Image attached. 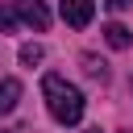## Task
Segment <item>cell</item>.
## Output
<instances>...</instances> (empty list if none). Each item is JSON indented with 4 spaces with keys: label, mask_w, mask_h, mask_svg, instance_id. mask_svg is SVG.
<instances>
[{
    "label": "cell",
    "mask_w": 133,
    "mask_h": 133,
    "mask_svg": "<svg viewBox=\"0 0 133 133\" xmlns=\"http://www.w3.org/2000/svg\"><path fill=\"white\" fill-rule=\"evenodd\" d=\"M42 96H46V108H50V116L58 125H79L83 121V91L75 83H66L62 75H46Z\"/></svg>",
    "instance_id": "obj_1"
},
{
    "label": "cell",
    "mask_w": 133,
    "mask_h": 133,
    "mask_svg": "<svg viewBox=\"0 0 133 133\" xmlns=\"http://www.w3.org/2000/svg\"><path fill=\"white\" fill-rule=\"evenodd\" d=\"M58 12L71 29H87L96 17V0H58Z\"/></svg>",
    "instance_id": "obj_2"
},
{
    "label": "cell",
    "mask_w": 133,
    "mask_h": 133,
    "mask_svg": "<svg viewBox=\"0 0 133 133\" xmlns=\"http://www.w3.org/2000/svg\"><path fill=\"white\" fill-rule=\"evenodd\" d=\"M12 12H17L25 25H33L37 33H42V29H50V8H46L42 0H12Z\"/></svg>",
    "instance_id": "obj_3"
},
{
    "label": "cell",
    "mask_w": 133,
    "mask_h": 133,
    "mask_svg": "<svg viewBox=\"0 0 133 133\" xmlns=\"http://www.w3.org/2000/svg\"><path fill=\"white\" fill-rule=\"evenodd\" d=\"M21 100V83L17 79H0V116H8Z\"/></svg>",
    "instance_id": "obj_4"
},
{
    "label": "cell",
    "mask_w": 133,
    "mask_h": 133,
    "mask_svg": "<svg viewBox=\"0 0 133 133\" xmlns=\"http://www.w3.org/2000/svg\"><path fill=\"white\" fill-rule=\"evenodd\" d=\"M104 42H108L112 50H129V42H133V37H129V29H125V25H116V21H112V25H104Z\"/></svg>",
    "instance_id": "obj_5"
},
{
    "label": "cell",
    "mask_w": 133,
    "mask_h": 133,
    "mask_svg": "<svg viewBox=\"0 0 133 133\" xmlns=\"http://www.w3.org/2000/svg\"><path fill=\"white\" fill-rule=\"evenodd\" d=\"M42 58H46V50H42L37 42H25V46H21V62H25V66H37Z\"/></svg>",
    "instance_id": "obj_6"
},
{
    "label": "cell",
    "mask_w": 133,
    "mask_h": 133,
    "mask_svg": "<svg viewBox=\"0 0 133 133\" xmlns=\"http://www.w3.org/2000/svg\"><path fill=\"white\" fill-rule=\"evenodd\" d=\"M83 66H87V75H91V79H108V66H104L96 54H83Z\"/></svg>",
    "instance_id": "obj_7"
},
{
    "label": "cell",
    "mask_w": 133,
    "mask_h": 133,
    "mask_svg": "<svg viewBox=\"0 0 133 133\" xmlns=\"http://www.w3.org/2000/svg\"><path fill=\"white\" fill-rule=\"evenodd\" d=\"M12 25H17V12L12 8H0V33H8Z\"/></svg>",
    "instance_id": "obj_8"
},
{
    "label": "cell",
    "mask_w": 133,
    "mask_h": 133,
    "mask_svg": "<svg viewBox=\"0 0 133 133\" xmlns=\"http://www.w3.org/2000/svg\"><path fill=\"white\" fill-rule=\"evenodd\" d=\"M133 0H108V8H129Z\"/></svg>",
    "instance_id": "obj_9"
},
{
    "label": "cell",
    "mask_w": 133,
    "mask_h": 133,
    "mask_svg": "<svg viewBox=\"0 0 133 133\" xmlns=\"http://www.w3.org/2000/svg\"><path fill=\"white\" fill-rule=\"evenodd\" d=\"M87 133H100V129H87Z\"/></svg>",
    "instance_id": "obj_10"
},
{
    "label": "cell",
    "mask_w": 133,
    "mask_h": 133,
    "mask_svg": "<svg viewBox=\"0 0 133 133\" xmlns=\"http://www.w3.org/2000/svg\"><path fill=\"white\" fill-rule=\"evenodd\" d=\"M0 133H8V129H0Z\"/></svg>",
    "instance_id": "obj_11"
}]
</instances>
